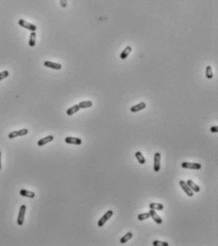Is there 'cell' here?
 Returning <instances> with one entry per match:
<instances>
[{"instance_id": "cb8c5ba5", "label": "cell", "mask_w": 218, "mask_h": 246, "mask_svg": "<svg viewBox=\"0 0 218 246\" xmlns=\"http://www.w3.org/2000/svg\"><path fill=\"white\" fill-rule=\"evenodd\" d=\"M154 246H169V243L166 241H160V240H155L153 242Z\"/></svg>"}, {"instance_id": "5b68a950", "label": "cell", "mask_w": 218, "mask_h": 246, "mask_svg": "<svg viewBox=\"0 0 218 246\" xmlns=\"http://www.w3.org/2000/svg\"><path fill=\"white\" fill-rule=\"evenodd\" d=\"M160 159H161V154L159 152H157L154 156V171L159 172L160 170Z\"/></svg>"}, {"instance_id": "603a6c76", "label": "cell", "mask_w": 218, "mask_h": 246, "mask_svg": "<svg viewBox=\"0 0 218 246\" xmlns=\"http://www.w3.org/2000/svg\"><path fill=\"white\" fill-rule=\"evenodd\" d=\"M150 218V213L147 212V213H142V214H139L138 215V219L139 220H144Z\"/></svg>"}, {"instance_id": "2e32d148", "label": "cell", "mask_w": 218, "mask_h": 246, "mask_svg": "<svg viewBox=\"0 0 218 246\" xmlns=\"http://www.w3.org/2000/svg\"><path fill=\"white\" fill-rule=\"evenodd\" d=\"M80 109L81 108L79 107V105H74L73 107L69 108L66 110V114H67L68 116H71V115H73V114H75L76 112H78Z\"/></svg>"}, {"instance_id": "484cf974", "label": "cell", "mask_w": 218, "mask_h": 246, "mask_svg": "<svg viewBox=\"0 0 218 246\" xmlns=\"http://www.w3.org/2000/svg\"><path fill=\"white\" fill-rule=\"evenodd\" d=\"M60 4H61V6L63 8H66L67 6V1L66 0H60Z\"/></svg>"}, {"instance_id": "8fae6325", "label": "cell", "mask_w": 218, "mask_h": 246, "mask_svg": "<svg viewBox=\"0 0 218 246\" xmlns=\"http://www.w3.org/2000/svg\"><path fill=\"white\" fill-rule=\"evenodd\" d=\"M149 213H150V217H152V219H154V222H155L156 223H157V224H161L162 222V219L159 217V215L157 214V211L156 210H153V209H151L150 211H149Z\"/></svg>"}, {"instance_id": "ffe728a7", "label": "cell", "mask_w": 218, "mask_h": 246, "mask_svg": "<svg viewBox=\"0 0 218 246\" xmlns=\"http://www.w3.org/2000/svg\"><path fill=\"white\" fill-rule=\"evenodd\" d=\"M92 105H93V103L91 101L86 100V101H83V102H81V103H79V107H80V108H91Z\"/></svg>"}, {"instance_id": "7402d4cb", "label": "cell", "mask_w": 218, "mask_h": 246, "mask_svg": "<svg viewBox=\"0 0 218 246\" xmlns=\"http://www.w3.org/2000/svg\"><path fill=\"white\" fill-rule=\"evenodd\" d=\"M206 77L208 79H212V77H213L212 69L211 66H207V67H206Z\"/></svg>"}, {"instance_id": "ba28073f", "label": "cell", "mask_w": 218, "mask_h": 246, "mask_svg": "<svg viewBox=\"0 0 218 246\" xmlns=\"http://www.w3.org/2000/svg\"><path fill=\"white\" fill-rule=\"evenodd\" d=\"M65 142L66 143H69V145H75V146H79L82 143V140L80 138H76V137H66L65 139Z\"/></svg>"}, {"instance_id": "8992f818", "label": "cell", "mask_w": 218, "mask_h": 246, "mask_svg": "<svg viewBox=\"0 0 218 246\" xmlns=\"http://www.w3.org/2000/svg\"><path fill=\"white\" fill-rule=\"evenodd\" d=\"M29 133V130L27 128H23V129H20V130H15V131H12L10 134H9V138L10 139H14L16 138L18 136H25V135H27Z\"/></svg>"}, {"instance_id": "5bb4252c", "label": "cell", "mask_w": 218, "mask_h": 246, "mask_svg": "<svg viewBox=\"0 0 218 246\" xmlns=\"http://www.w3.org/2000/svg\"><path fill=\"white\" fill-rule=\"evenodd\" d=\"M131 52H132V47L127 46L126 48L122 52L121 55H119V57H121V59H122V60H124V59H126L128 57V55L130 54Z\"/></svg>"}, {"instance_id": "4316f807", "label": "cell", "mask_w": 218, "mask_h": 246, "mask_svg": "<svg viewBox=\"0 0 218 246\" xmlns=\"http://www.w3.org/2000/svg\"><path fill=\"white\" fill-rule=\"evenodd\" d=\"M211 131L212 133H216V132H218V128L216 126H212L211 128Z\"/></svg>"}, {"instance_id": "e0dca14e", "label": "cell", "mask_w": 218, "mask_h": 246, "mask_svg": "<svg viewBox=\"0 0 218 246\" xmlns=\"http://www.w3.org/2000/svg\"><path fill=\"white\" fill-rule=\"evenodd\" d=\"M149 207H150V209L153 210H157V211H160V210H163L164 209V206L163 204H161V203H157V202H152L149 204Z\"/></svg>"}, {"instance_id": "d4e9b609", "label": "cell", "mask_w": 218, "mask_h": 246, "mask_svg": "<svg viewBox=\"0 0 218 246\" xmlns=\"http://www.w3.org/2000/svg\"><path fill=\"white\" fill-rule=\"evenodd\" d=\"M9 71L8 70H4V71H2V72H0V81H2L3 79H5V78H7L8 76H9Z\"/></svg>"}, {"instance_id": "30bf717a", "label": "cell", "mask_w": 218, "mask_h": 246, "mask_svg": "<svg viewBox=\"0 0 218 246\" xmlns=\"http://www.w3.org/2000/svg\"><path fill=\"white\" fill-rule=\"evenodd\" d=\"M44 66L50 67V69H53V70H61L62 69L61 64H59V63H55V62H51V61H45Z\"/></svg>"}, {"instance_id": "4fadbf2b", "label": "cell", "mask_w": 218, "mask_h": 246, "mask_svg": "<svg viewBox=\"0 0 218 246\" xmlns=\"http://www.w3.org/2000/svg\"><path fill=\"white\" fill-rule=\"evenodd\" d=\"M20 195L22 197L29 198V199H32V198L35 197V193L32 192V191H29V190H26V189H21L20 190Z\"/></svg>"}, {"instance_id": "9c48e42d", "label": "cell", "mask_w": 218, "mask_h": 246, "mask_svg": "<svg viewBox=\"0 0 218 246\" xmlns=\"http://www.w3.org/2000/svg\"><path fill=\"white\" fill-rule=\"evenodd\" d=\"M53 140H54V137L52 136V135H49V136H46L45 138L40 139L39 141L37 142V146H45L46 143H49L50 142H52Z\"/></svg>"}, {"instance_id": "d6986e66", "label": "cell", "mask_w": 218, "mask_h": 246, "mask_svg": "<svg viewBox=\"0 0 218 246\" xmlns=\"http://www.w3.org/2000/svg\"><path fill=\"white\" fill-rule=\"evenodd\" d=\"M35 42H36V32H31V35H29V47H34V46H35Z\"/></svg>"}, {"instance_id": "3957f363", "label": "cell", "mask_w": 218, "mask_h": 246, "mask_svg": "<svg viewBox=\"0 0 218 246\" xmlns=\"http://www.w3.org/2000/svg\"><path fill=\"white\" fill-rule=\"evenodd\" d=\"M26 209H27V206L25 204L21 205L20 209H19V214H18V218H17V224L18 225H23L24 223V219H25V214H26Z\"/></svg>"}, {"instance_id": "277c9868", "label": "cell", "mask_w": 218, "mask_h": 246, "mask_svg": "<svg viewBox=\"0 0 218 246\" xmlns=\"http://www.w3.org/2000/svg\"><path fill=\"white\" fill-rule=\"evenodd\" d=\"M182 168L186 169H194V170H199L202 168L201 164H196V163H189V162H184L181 164Z\"/></svg>"}, {"instance_id": "7c38bea8", "label": "cell", "mask_w": 218, "mask_h": 246, "mask_svg": "<svg viewBox=\"0 0 218 246\" xmlns=\"http://www.w3.org/2000/svg\"><path fill=\"white\" fill-rule=\"evenodd\" d=\"M145 108H146V104H145L144 102H142V103H139L138 105H133V107L130 108V110H131L132 112L135 113V112H138V111H140V110L144 109Z\"/></svg>"}, {"instance_id": "ac0fdd59", "label": "cell", "mask_w": 218, "mask_h": 246, "mask_svg": "<svg viewBox=\"0 0 218 246\" xmlns=\"http://www.w3.org/2000/svg\"><path fill=\"white\" fill-rule=\"evenodd\" d=\"M132 237H133V233H132V232H128V233H126V234L122 237L121 240H119V242H121L122 244H124V243L127 242L128 240H130Z\"/></svg>"}, {"instance_id": "7a4b0ae2", "label": "cell", "mask_w": 218, "mask_h": 246, "mask_svg": "<svg viewBox=\"0 0 218 246\" xmlns=\"http://www.w3.org/2000/svg\"><path fill=\"white\" fill-rule=\"evenodd\" d=\"M18 24L20 25L21 27L27 29H29V31H31V32H36V29H37V27L35 26V25L29 23V22H27V21L24 20V19H20L18 21Z\"/></svg>"}, {"instance_id": "83f0119b", "label": "cell", "mask_w": 218, "mask_h": 246, "mask_svg": "<svg viewBox=\"0 0 218 246\" xmlns=\"http://www.w3.org/2000/svg\"><path fill=\"white\" fill-rule=\"evenodd\" d=\"M0 169H1V152H0Z\"/></svg>"}, {"instance_id": "6da1fadb", "label": "cell", "mask_w": 218, "mask_h": 246, "mask_svg": "<svg viewBox=\"0 0 218 246\" xmlns=\"http://www.w3.org/2000/svg\"><path fill=\"white\" fill-rule=\"evenodd\" d=\"M112 216H113V211L108 210L105 214H104V216H102V217L101 218V219L98 222V226L102 227L106 223V222H108V220L110 219V218L112 217Z\"/></svg>"}, {"instance_id": "44dd1931", "label": "cell", "mask_w": 218, "mask_h": 246, "mask_svg": "<svg viewBox=\"0 0 218 246\" xmlns=\"http://www.w3.org/2000/svg\"><path fill=\"white\" fill-rule=\"evenodd\" d=\"M135 156H136L137 160L139 161V163L140 164H144L145 163H146V161H145V158L143 157V155L142 154V152H140V151H137L136 153H135Z\"/></svg>"}, {"instance_id": "9a60e30c", "label": "cell", "mask_w": 218, "mask_h": 246, "mask_svg": "<svg viewBox=\"0 0 218 246\" xmlns=\"http://www.w3.org/2000/svg\"><path fill=\"white\" fill-rule=\"evenodd\" d=\"M187 184L189 185V187H190L192 190H193L194 192H196V193L200 192V187H199V186H198L197 184H194V182L193 181H192V180H188V181H187Z\"/></svg>"}, {"instance_id": "52a82bcc", "label": "cell", "mask_w": 218, "mask_h": 246, "mask_svg": "<svg viewBox=\"0 0 218 246\" xmlns=\"http://www.w3.org/2000/svg\"><path fill=\"white\" fill-rule=\"evenodd\" d=\"M179 185L181 186V188L183 189V191H184L187 194V196H189V197H193L194 196V191L189 187V185L187 184L186 181H179Z\"/></svg>"}]
</instances>
